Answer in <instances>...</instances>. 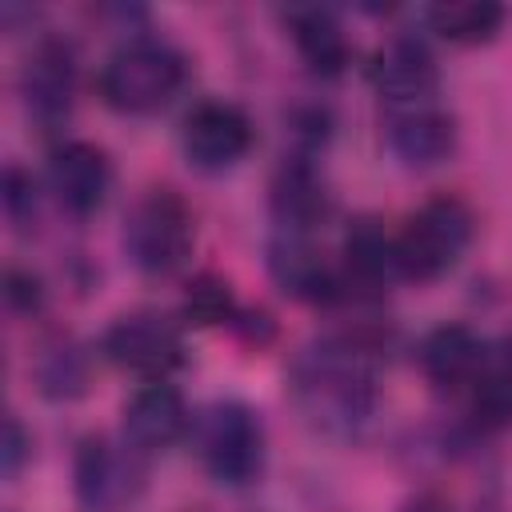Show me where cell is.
I'll return each instance as SVG.
<instances>
[{
  "label": "cell",
  "mask_w": 512,
  "mask_h": 512,
  "mask_svg": "<svg viewBox=\"0 0 512 512\" xmlns=\"http://www.w3.org/2000/svg\"><path fill=\"white\" fill-rule=\"evenodd\" d=\"M384 344L368 328H348L304 344L288 368V400L324 436H356L380 400Z\"/></svg>",
  "instance_id": "obj_1"
},
{
  "label": "cell",
  "mask_w": 512,
  "mask_h": 512,
  "mask_svg": "<svg viewBox=\"0 0 512 512\" xmlns=\"http://www.w3.org/2000/svg\"><path fill=\"white\" fill-rule=\"evenodd\" d=\"M188 80V60L164 36H128L96 76L100 100L120 116H152L176 100Z\"/></svg>",
  "instance_id": "obj_2"
},
{
  "label": "cell",
  "mask_w": 512,
  "mask_h": 512,
  "mask_svg": "<svg viewBox=\"0 0 512 512\" xmlns=\"http://www.w3.org/2000/svg\"><path fill=\"white\" fill-rule=\"evenodd\" d=\"M476 236V216L460 196H432L424 200L392 236L396 268L404 280H440L460 264Z\"/></svg>",
  "instance_id": "obj_3"
},
{
  "label": "cell",
  "mask_w": 512,
  "mask_h": 512,
  "mask_svg": "<svg viewBox=\"0 0 512 512\" xmlns=\"http://www.w3.org/2000/svg\"><path fill=\"white\" fill-rule=\"evenodd\" d=\"M196 248V216L176 188H148L124 216V256L144 276H172Z\"/></svg>",
  "instance_id": "obj_4"
},
{
  "label": "cell",
  "mask_w": 512,
  "mask_h": 512,
  "mask_svg": "<svg viewBox=\"0 0 512 512\" xmlns=\"http://www.w3.org/2000/svg\"><path fill=\"white\" fill-rule=\"evenodd\" d=\"M200 460L216 484L244 488L264 472V420L240 400H216L200 416Z\"/></svg>",
  "instance_id": "obj_5"
},
{
  "label": "cell",
  "mask_w": 512,
  "mask_h": 512,
  "mask_svg": "<svg viewBox=\"0 0 512 512\" xmlns=\"http://www.w3.org/2000/svg\"><path fill=\"white\" fill-rule=\"evenodd\" d=\"M100 352L124 372H136L144 380H168L184 364V336L160 312H128L104 328Z\"/></svg>",
  "instance_id": "obj_6"
},
{
  "label": "cell",
  "mask_w": 512,
  "mask_h": 512,
  "mask_svg": "<svg viewBox=\"0 0 512 512\" xmlns=\"http://www.w3.org/2000/svg\"><path fill=\"white\" fill-rule=\"evenodd\" d=\"M256 132L240 104L232 100H200L180 128V148L192 168L200 172H224L240 164L252 148Z\"/></svg>",
  "instance_id": "obj_7"
},
{
  "label": "cell",
  "mask_w": 512,
  "mask_h": 512,
  "mask_svg": "<svg viewBox=\"0 0 512 512\" xmlns=\"http://www.w3.org/2000/svg\"><path fill=\"white\" fill-rule=\"evenodd\" d=\"M20 96L28 116L40 128H56L68 120L76 100V56L60 36H40L20 68Z\"/></svg>",
  "instance_id": "obj_8"
},
{
  "label": "cell",
  "mask_w": 512,
  "mask_h": 512,
  "mask_svg": "<svg viewBox=\"0 0 512 512\" xmlns=\"http://www.w3.org/2000/svg\"><path fill=\"white\" fill-rule=\"evenodd\" d=\"M48 188L72 216H92L112 192V160L92 140H64L48 152Z\"/></svg>",
  "instance_id": "obj_9"
},
{
  "label": "cell",
  "mask_w": 512,
  "mask_h": 512,
  "mask_svg": "<svg viewBox=\"0 0 512 512\" xmlns=\"http://www.w3.org/2000/svg\"><path fill=\"white\" fill-rule=\"evenodd\" d=\"M372 84L388 108L428 104L440 88V64L420 36H392L372 56Z\"/></svg>",
  "instance_id": "obj_10"
},
{
  "label": "cell",
  "mask_w": 512,
  "mask_h": 512,
  "mask_svg": "<svg viewBox=\"0 0 512 512\" xmlns=\"http://www.w3.org/2000/svg\"><path fill=\"white\" fill-rule=\"evenodd\" d=\"M384 140L388 152L412 168H436L456 152V120L452 112H444L436 100L428 104H404V108H388V124H384Z\"/></svg>",
  "instance_id": "obj_11"
},
{
  "label": "cell",
  "mask_w": 512,
  "mask_h": 512,
  "mask_svg": "<svg viewBox=\"0 0 512 512\" xmlns=\"http://www.w3.org/2000/svg\"><path fill=\"white\" fill-rule=\"evenodd\" d=\"M268 276L280 284V292H288L292 300H308V304L344 300L352 288L344 272H336L308 244V236H284V232L268 240Z\"/></svg>",
  "instance_id": "obj_12"
},
{
  "label": "cell",
  "mask_w": 512,
  "mask_h": 512,
  "mask_svg": "<svg viewBox=\"0 0 512 512\" xmlns=\"http://www.w3.org/2000/svg\"><path fill=\"white\" fill-rule=\"evenodd\" d=\"M420 372L440 392H472V384L492 368L488 344L468 324H436L416 348Z\"/></svg>",
  "instance_id": "obj_13"
},
{
  "label": "cell",
  "mask_w": 512,
  "mask_h": 512,
  "mask_svg": "<svg viewBox=\"0 0 512 512\" xmlns=\"http://www.w3.org/2000/svg\"><path fill=\"white\" fill-rule=\"evenodd\" d=\"M184 428H188V404L180 388L168 380H148L124 404V440L132 452L144 456L164 452L184 436Z\"/></svg>",
  "instance_id": "obj_14"
},
{
  "label": "cell",
  "mask_w": 512,
  "mask_h": 512,
  "mask_svg": "<svg viewBox=\"0 0 512 512\" xmlns=\"http://www.w3.org/2000/svg\"><path fill=\"white\" fill-rule=\"evenodd\" d=\"M272 220L276 232L284 236H308L324 216H328V188L320 180V172L308 160H284L280 172L272 176Z\"/></svg>",
  "instance_id": "obj_15"
},
{
  "label": "cell",
  "mask_w": 512,
  "mask_h": 512,
  "mask_svg": "<svg viewBox=\"0 0 512 512\" xmlns=\"http://www.w3.org/2000/svg\"><path fill=\"white\" fill-rule=\"evenodd\" d=\"M284 24H288V36H292L300 60L308 64V72L340 76L348 68L352 44H348V32L332 8H316V4L312 8H288Z\"/></svg>",
  "instance_id": "obj_16"
},
{
  "label": "cell",
  "mask_w": 512,
  "mask_h": 512,
  "mask_svg": "<svg viewBox=\"0 0 512 512\" xmlns=\"http://www.w3.org/2000/svg\"><path fill=\"white\" fill-rule=\"evenodd\" d=\"M424 20L440 40L476 48V44H488L500 36L508 12H504V4H492V0H444V4H432L424 12Z\"/></svg>",
  "instance_id": "obj_17"
},
{
  "label": "cell",
  "mask_w": 512,
  "mask_h": 512,
  "mask_svg": "<svg viewBox=\"0 0 512 512\" xmlns=\"http://www.w3.org/2000/svg\"><path fill=\"white\" fill-rule=\"evenodd\" d=\"M396 244L376 220H356L344 236V280L360 288H384L396 280Z\"/></svg>",
  "instance_id": "obj_18"
},
{
  "label": "cell",
  "mask_w": 512,
  "mask_h": 512,
  "mask_svg": "<svg viewBox=\"0 0 512 512\" xmlns=\"http://www.w3.org/2000/svg\"><path fill=\"white\" fill-rule=\"evenodd\" d=\"M72 488H76L80 504H88V508H104L112 500V492H116V456L100 436H84L76 444Z\"/></svg>",
  "instance_id": "obj_19"
},
{
  "label": "cell",
  "mask_w": 512,
  "mask_h": 512,
  "mask_svg": "<svg viewBox=\"0 0 512 512\" xmlns=\"http://www.w3.org/2000/svg\"><path fill=\"white\" fill-rule=\"evenodd\" d=\"M184 316L196 328H220V324H236L240 320V304L232 296V284L216 272H200L188 280L184 292Z\"/></svg>",
  "instance_id": "obj_20"
},
{
  "label": "cell",
  "mask_w": 512,
  "mask_h": 512,
  "mask_svg": "<svg viewBox=\"0 0 512 512\" xmlns=\"http://www.w3.org/2000/svg\"><path fill=\"white\" fill-rule=\"evenodd\" d=\"M468 396H472V420H476V428H488V432L512 428V372L504 364L488 368L472 384Z\"/></svg>",
  "instance_id": "obj_21"
},
{
  "label": "cell",
  "mask_w": 512,
  "mask_h": 512,
  "mask_svg": "<svg viewBox=\"0 0 512 512\" xmlns=\"http://www.w3.org/2000/svg\"><path fill=\"white\" fill-rule=\"evenodd\" d=\"M36 380H40V392L52 396V400H72L88 388V368H84V356L68 344H56L40 356L36 364Z\"/></svg>",
  "instance_id": "obj_22"
},
{
  "label": "cell",
  "mask_w": 512,
  "mask_h": 512,
  "mask_svg": "<svg viewBox=\"0 0 512 512\" xmlns=\"http://www.w3.org/2000/svg\"><path fill=\"white\" fill-rule=\"evenodd\" d=\"M0 196H4L8 224L24 232L36 220V180H32V172H24L20 164H8L4 168V192Z\"/></svg>",
  "instance_id": "obj_23"
},
{
  "label": "cell",
  "mask_w": 512,
  "mask_h": 512,
  "mask_svg": "<svg viewBox=\"0 0 512 512\" xmlns=\"http://www.w3.org/2000/svg\"><path fill=\"white\" fill-rule=\"evenodd\" d=\"M4 300L16 308V312H40L44 308V284L36 272L28 268H8L4 272Z\"/></svg>",
  "instance_id": "obj_24"
},
{
  "label": "cell",
  "mask_w": 512,
  "mask_h": 512,
  "mask_svg": "<svg viewBox=\"0 0 512 512\" xmlns=\"http://www.w3.org/2000/svg\"><path fill=\"white\" fill-rule=\"evenodd\" d=\"M28 448H32V440H28L24 424H20L16 416H8V420H4V476H8V480L20 472Z\"/></svg>",
  "instance_id": "obj_25"
},
{
  "label": "cell",
  "mask_w": 512,
  "mask_h": 512,
  "mask_svg": "<svg viewBox=\"0 0 512 512\" xmlns=\"http://www.w3.org/2000/svg\"><path fill=\"white\" fill-rule=\"evenodd\" d=\"M404 512H452V508H448V500H440V496H432V492H428V496H416Z\"/></svg>",
  "instance_id": "obj_26"
},
{
  "label": "cell",
  "mask_w": 512,
  "mask_h": 512,
  "mask_svg": "<svg viewBox=\"0 0 512 512\" xmlns=\"http://www.w3.org/2000/svg\"><path fill=\"white\" fill-rule=\"evenodd\" d=\"M500 364H504V368H508V372H512V336H508V340H504V360H500Z\"/></svg>",
  "instance_id": "obj_27"
}]
</instances>
